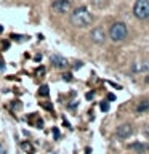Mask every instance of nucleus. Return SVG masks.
<instances>
[{
  "mask_svg": "<svg viewBox=\"0 0 149 154\" xmlns=\"http://www.w3.org/2000/svg\"><path fill=\"white\" fill-rule=\"evenodd\" d=\"M128 148L133 149V151H147V149H149V146H147V144H144V143H132Z\"/></svg>",
  "mask_w": 149,
  "mask_h": 154,
  "instance_id": "1a4fd4ad",
  "label": "nucleus"
},
{
  "mask_svg": "<svg viewBox=\"0 0 149 154\" xmlns=\"http://www.w3.org/2000/svg\"><path fill=\"white\" fill-rule=\"evenodd\" d=\"M146 111H149V101H141L136 106V112H146Z\"/></svg>",
  "mask_w": 149,
  "mask_h": 154,
  "instance_id": "9d476101",
  "label": "nucleus"
},
{
  "mask_svg": "<svg viewBox=\"0 0 149 154\" xmlns=\"http://www.w3.org/2000/svg\"><path fill=\"white\" fill-rule=\"evenodd\" d=\"M146 137L149 138V124H147V127H146Z\"/></svg>",
  "mask_w": 149,
  "mask_h": 154,
  "instance_id": "f3484780",
  "label": "nucleus"
},
{
  "mask_svg": "<svg viewBox=\"0 0 149 154\" xmlns=\"http://www.w3.org/2000/svg\"><path fill=\"white\" fill-rule=\"evenodd\" d=\"M91 21H93V16L88 11V8H85V7L75 8L71 14V23L75 27H87L91 24Z\"/></svg>",
  "mask_w": 149,
  "mask_h": 154,
  "instance_id": "f257e3e1",
  "label": "nucleus"
},
{
  "mask_svg": "<svg viewBox=\"0 0 149 154\" xmlns=\"http://www.w3.org/2000/svg\"><path fill=\"white\" fill-rule=\"evenodd\" d=\"M108 100H109V101H114V100H115V95L109 93V95H108Z\"/></svg>",
  "mask_w": 149,
  "mask_h": 154,
  "instance_id": "2eb2a0df",
  "label": "nucleus"
},
{
  "mask_svg": "<svg viewBox=\"0 0 149 154\" xmlns=\"http://www.w3.org/2000/svg\"><path fill=\"white\" fill-rule=\"evenodd\" d=\"M90 37H91V40H93L95 43H98V45H101V43L106 42V32H104V29L101 27V26L95 27L93 31H91Z\"/></svg>",
  "mask_w": 149,
  "mask_h": 154,
  "instance_id": "423d86ee",
  "label": "nucleus"
},
{
  "mask_svg": "<svg viewBox=\"0 0 149 154\" xmlns=\"http://www.w3.org/2000/svg\"><path fill=\"white\" fill-rule=\"evenodd\" d=\"M0 67H2V69H3V61H0Z\"/></svg>",
  "mask_w": 149,
  "mask_h": 154,
  "instance_id": "6ab92c4d",
  "label": "nucleus"
},
{
  "mask_svg": "<svg viewBox=\"0 0 149 154\" xmlns=\"http://www.w3.org/2000/svg\"><path fill=\"white\" fill-rule=\"evenodd\" d=\"M132 72L135 74H143V72H149V61H138L132 64Z\"/></svg>",
  "mask_w": 149,
  "mask_h": 154,
  "instance_id": "0eeeda50",
  "label": "nucleus"
},
{
  "mask_svg": "<svg viewBox=\"0 0 149 154\" xmlns=\"http://www.w3.org/2000/svg\"><path fill=\"white\" fill-rule=\"evenodd\" d=\"M99 108H101V111H104V112H106V111H109V104L106 103V101H103V103L99 104Z\"/></svg>",
  "mask_w": 149,
  "mask_h": 154,
  "instance_id": "f8f14e48",
  "label": "nucleus"
},
{
  "mask_svg": "<svg viewBox=\"0 0 149 154\" xmlns=\"http://www.w3.org/2000/svg\"><path fill=\"white\" fill-rule=\"evenodd\" d=\"M139 154H141V152H139Z\"/></svg>",
  "mask_w": 149,
  "mask_h": 154,
  "instance_id": "4be33fe9",
  "label": "nucleus"
},
{
  "mask_svg": "<svg viewBox=\"0 0 149 154\" xmlns=\"http://www.w3.org/2000/svg\"><path fill=\"white\" fill-rule=\"evenodd\" d=\"M127 34H128V29H127V24L125 23H114L109 29V37L112 42H122L127 38Z\"/></svg>",
  "mask_w": 149,
  "mask_h": 154,
  "instance_id": "f03ea898",
  "label": "nucleus"
},
{
  "mask_svg": "<svg viewBox=\"0 0 149 154\" xmlns=\"http://www.w3.org/2000/svg\"><path fill=\"white\" fill-rule=\"evenodd\" d=\"M2 31H3V27H2V26H0V32H2Z\"/></svg>",
  "mask_w": 149,
  "mask_h": 154,
  "instance_id": "aec40b11",
  "label": "nucleus"
},
{
  "mask_svg": "<svg viewBox=\"0 0 149 154\" xmlns=\"http://www.w3.org/2000/svg\"><path fill=\"white\" fill-rule=\"evenodd\" d=\"M0 2H3V0H0Z\"/></svg>",
  "mask_w": 149,
  "mask_h": 154,
  "instance_id": "412c9836",
  "label": "nucleus"
},
{
  "mask_svg": "<svg viewBox=\"0 0 149 154\" xmlns=\"http://www.w3.org/2000/svg\"><path fill=\"white\" fill-rule=\"evenodd\" d=\"M93 3H95V5H99V7H101V5L106 3V0H93Z\"/></svg>",
  "mask_w": 149,
  "mask_h": 154,
  "instance_id": "ddd939ff",
  "label": "nucleus"
},
{
  "mask_svg": "<svg viewBox=\"0 0 149 154\" xmlns=\"http://www.w3.org/2000/svg\"><path fill=\"white\" fill-rule=\"evenodd\" d=\"M38 93H40L42 96H48V87L47 85H42L40 90H38Z\"/></svg>",
  "mask_w": 149,
  "mask_h": 154,
  "instance_id": "9b49d317",
  "label": "nucleus"
},
{
  "mask_svg": "<svg viewBox=\"0 0 149 154\" xmlns=\"http://www.w3.org/2000/svg\"><path fill=\"white\" fill-rule=\"evenodd\" d=\"M51 64L55 66V67H58V69H64V67H67V60L64 56H61V55H51Z\"/></svg>",
  "mask_w": 149,
  "mask_h": 154,
  "instance_id": "6e6552de",
  "label": "nucleus"
},
{
  "mask_svg": "<svg viewBox=\"0 0 149 154\" xmlns=\"http://www.w3.org/2000/svg\"><path fill=\"white\" fill-rule=\"evenodd\" d=\"M93 98V93H87V100H91Z\"/></svg>",
  "mask_w": 149,
  "mask_h": 154,
  "instance_id": "dca6fc26",
  "label": "nucleus"
},
{
  "mask_svg": "<svg viewBox=\"0 0 149 154\" xmlns=\"http://www.w3.org/2000/svg\"><path fill=\"white\" fill-rule=\"evenodd\" d=\"M115 135H117L120 140H127L133 135V127L130 124H122L117 127V130H115Z\"/></svg>",
  "mask_w": 149,
  "mask_h": 154,
  "instance_id": "39448f33",
  "label": "nucleus"
},
{
  "mask_svg": "<svg viewBox=\"0 0 149 154\" xmlns=\"http://www.w3.org/2000/svg\"><path fill=\"white\" fill-rule=\"evenodd\" d=\"M62 77H64V80H67V82H69V80H72V75H71V74H64Z\"/></svg>",
  "mask_w": 149,
  "mask_h": 154,
  "instance_id": "4468645a",
  "label": "nucleus"
},
{
  "mask_svg": "<svg viewBox=\"0 0 149 154\" xmlns=\"http://www.w3.org/2000/svg\"><path fill=\"white\" fill-rule=\"evenodd\" d=\"M133 14L138 19L149 18V0H136L133 3Z\"/></svg>",
  "mask_w": 149,
  "mask_h": 154,
  "instance_id": "7ed1b4c3",
  "label": "nucleus"
},
{
  "mask_svg": "<svg viewBox=\"0 0 149 154\" xmlns=\"http://www.w3.org/2000/svg\"><path fill=\"white\" fill-rule=\"evenodd\" d=\"M51 10L58 14H66L71 11V2L69 0H55L51 3Z\"/></svg>",
  "mask_w": 149,
  "mask_h": 154,
  "instance_id": "20e7f679",
  "label": "nucleus"
},
{
  "mask_svg": "<svg viewBox=\"0 0 149 154\" xmlns=\"http://www.w3.org/2000/svg\"><path fill=\"white\" fill-rule=\"evenodd\" d=\"M144 82H146V84H149V75L146 77V79H144Z\"/></svg>",
  "mask_w": 149,
  "mask_h": 154,
  "instance_id": "a211bd4d",
  "label": "nucleus"
}]
</instances>
